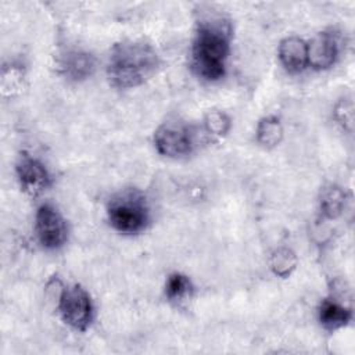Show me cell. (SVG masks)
Masks as SVG:
<instances>
[{"label": "cell", "mask_w": 355, "mask_h": 355, "mask_svg": "<svg viewBox=\"0 0 355 355\" xmlns=\"http://www.w3.org/2000/svg\"><path fill=\"white\" fill-rule=\"evenodd\" d=\"M230 26L222 18H204L198 22L191 47V64L196 73L209 82L225 75L229 55Z\"/></svg>", "instance_id": "6da1fadb"}, {"label": "cell", "mask_w": 355, "mask_h": 355, "mask_svg": "<svg viewBox=\"0 0 355 355\" xmlns=\"http://www.w3.org/2000/svg\"><path fill=\"white\" fill-rule=\"evenodd\" d=\"M158 55L155 50L137 40L115 44L108 60V78L119 89H130L144 83L155 72Z\"/></svg>", "instance_id": "7a4b0ae2"}, {"label": "cell", "mask_w": 355, "mask_h": 355, "mask_svg": "<svg viewBox=\"0 0 355 355\" xmlns=\"http://www.w3.org/2000/svg\"><path fill=\"white\" fill-rule=\"evenodd\" d=\"M107 215L115 230L125 234H135L146 227L148 222V207L139 191L129 190L110 201Z\"/></svg>", "instance_id": "3957f363"}, {"label": "cell", "mask_w": 355, "mask_h": 355, "mask_svg": "<svg viewBox=\"0 0 355 355\" xmlns=\"http://www.w3.org/2000/svg\"><path fill=\"white\" fill-rule=\"evenodd\" d=\"M58 311L62 320L75 330H86L93 318V304L87 291L79 284L68 286L61 291Z\"/></svg>", "instance_id": "277c9868"}, {"label": "cell", "mask_w": 355, "mask_h": 355, "mask_svg": "<svg viewBox=\"0 0 355 355\" xmlns=\"http://www.w3.org/2000/svg\"><path fill=\"white\" fill-rule=\"evenodd\" d=\"M35 232L39 243L47 250H57L67 240L65 219L51 204H43L37 208Z\"/></svg>", "instance_id": "5b68a950"}, {"label": "cell", "mask_w": 355, "mask_h": 355, "mask_svg": "<svg viewBox=\"0 0 355 355\" xmlns=\"http://www.w3.org/2000/svg\"><path fill=\"white\" fill-rule=\"evenodd\" d=\"M154 144L161 155L180 158L191 153L193 136L183 125L164 123L154 133Z\"/></svg>", "instance_id": "8992f818"}, {"label": "cell", "mask_w": 355, "mask_h": 355, "mask_svg": "<svg viewBox=\"0 0 355 355\" xmlns=\"http://www.w3.org/2000/svg\"><path fill=\"white\" fill-rule=\"evenodd\" d=\"M308 65L313 69L322 71L333 67L338 54V44L334 35L320 32L306 43Z\"/></svg>", "instance_id": "52a82bcc"}, {"label": "cell", "mask_w": 355, "mask_h": 355, "mask_svg": "<svg viewBox=\"0 0 355 355\" xmlns=\"http://www.w3.org/2000/svg\"><path fill=\"white\" fill-rule=\"evenodd\" d=\"M17 176L21 187L29 194H39L50 184V175L46 166L36 158L24 155L17 164Z\"/></svg>", "instance_id": "ba28073f"}, {"label": "cell", "mask_w": 355, "mask_h": 355, "mask_svg": "<svg viewBox=\"0 0 355 355\" xmlns=\"http://www.w3.org/2000/svg\"><path fill=\"white\" fill-rule=\"evenodd\" d=\"M279 60L290 73L302 72L308 67L306 42L297 36L286 37L279 44Z\"/></svg>", "instance_id": "9c48e42d"}, {"label": "cell", "mask_w": 355, "mask_h": 355, "mask_svg": "<svg viewBox=\"0 0 355 355\" xmlns=\"http://www.w3.org/2000/svg\"><path fill=\"white\" fill-rule=\"evenodd\" d=\"M61 69L71 80H82L94 71V57L82 50H71L61 60Z\"/></svg>", "instance_id": "30bf717a"}, {"label": "cell", "mask_w": 355, "mask_h": 355, "mask_svg": "<svg viewBox=\"0 0 355 355\" xmlns=\"http://www.w3.org/2000/svg\"><path fill=\"white\" fill-rule=\"evenodd\" d=\"M351 318H352L351 309L340 304L338 301L326 298L320 302L319 322L326 330H330V331L338 330L345 324H348Z\"/></svg>", "instance_id": "8fae6325"}, {"label": "cell", "mask_w": 355, "mask_h": 355, "mask_svg": "<svg viewBox=\"0 0 355 355\" xmlns=\"http://www.w3.org/2000/svg\"><path fill=\"white\" fill-rule=\"evenodd\" d=\"M257 141L266 147L272 148L277 146L283 139V126L276 116H265L257 125Z\"/></svg>", "instance_id": "7c38bea8"}, {"label": "cell", "mask_w": 355, "mask_h": 355, "mask_svg": "<svg viewBox=\"0 0 355 355\" xmlns=\"http://www.w3.org/2000/svg\"><path fill=\"white\" fill-rule=\"evenodd\" d=\"M345 205V194L338 186H327L322 190L320 194V211L329 218L334 219L341 215Z\"/></svg>", "instance_id": "4fadbf2b"}, {"label": "cell", "mask_w": 355, "mask_h": 355, "mask_svg": "<svg viewBox=\"0 0 355 355\" xmlns=\"http://www.w3.org/2000/svg\"><path fill=\"white\" fill-rule=\"evenodd\" d=\"M165 294L171 302L182 304L193 294V283L183 273H172L169 275L165 284Z\"/></svg>", "instance_id": "5bb4252c"}, {"label": "cell", "mask_w": 355, "mask_h": 355, "mask_svg": "<svg viewBox=\"0 0 355 355\" xmlns=\"http://www.w3.org/2000/svg\"><path fill=\"white\" fill-rule=\"evenodd\" d=\"M297 266V255L293 250L282 247L270 255V268L275 275L287 277Z\"/></svg>", "instance_id": "9a60e30c"}, {"label": "cell", "mask_w": 355, "mask_h": 355, "mask_svg": "<svg viewBox=\"0 0 355 355\" xmlns=\"http://www.w3.org/2000/svg\"><path fill=\"white\" fill-rule=\"evenodd\" d=\"M204 128L211 136L222 137L230 129V119L222 111H209L204 118Z\"/></svg>", "instance_id": "2e32d148"}, {"label": "cell", "mask_w": 355, "mask_h": 355, "mask_svg": "<svg viewBox=\"0 0 355 355\" xmlns=\"http://www.w3.org/2000/svg\"><path fill=\"white\" fill-rule=\"evenodd\" d=\"M24 80V75L22 71L15 67V65H10V67H4L3 72H1V89L3 93H15L21 89Z\"/></svg>", "instance_id": "e0dca14e"}, {"label": "cell", "mask_w": 355, "mask_h": 355, "mask_svg": "<svg viewBox=\"0 0 355 355\" xmlns=\"http://www.w3.org/2000/svg\"><path fill=\"white\" fill-rule=\"evenodd\" d=\"M334 118L336 121L347 130L352 129L354 122V104L351 98L340 100L334 107Z\"/></svg>", "instance_id": "ac0fdd59"}]
</instances>
